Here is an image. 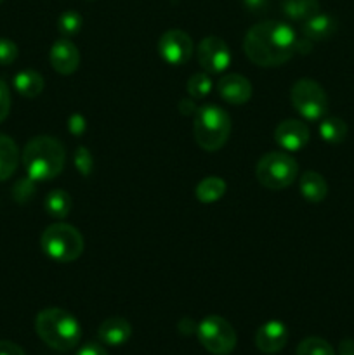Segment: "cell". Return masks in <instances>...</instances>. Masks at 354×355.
<instances>
[{
  "mask_svg": "<svg viewBox=\"0 0 354 355\" xmlns=\"http://www.w3.org/2000/svg\"><path fill=\"white\" fill-rule=\"evenodd\" d=\"M297 35L294 28L281 21H264L253 24L245 35L243 51L257 66L276 68L285 64L295 54Z\"/></svg>",
  "mask_w": 354,
  "mask_h": 355,
  "instance_id": "obj_1",
  "label": "cell"
},
{
  "mask_svg": "<svg viewBox=\"0 0 354 355\" xmlns=\"http://www.w3.org/2000/svg\"><path fill=\"white\" fill-rule=\"evenodd\" d=\"M66 151L61 142L49 135L35 137L24 146L23 165L26 175L35 182L58 177L65 168Z\"/></svg>",
  "mask_w": 354,
  "mask_h": 355,
  "instance_id": "obj_2",
  "label": "cell"
},
{
  "mask_svg": "<svg viewBox=\"0 0 354 355\" xmlns=\"http://www.w3.org/2000/svg\"><path fill=\"white\" fill-rule=\"evenodd\" d=\"M35 331L42 342L58 352H68L78 345L82 338L80 322L62 309H45L35 319Z\"/></svg>",
  "mask_w": 354,
  "mask_h": 355,
  "instance_id": "obj_3",
  "label": "cell"
},
{
  "mask_svg": "<svg viewBox=\"0 0 354 355\" xmlns=\"http://www.w3.org/2000/svg\"><path fill=\"white\" fill-rule=\"evenodd\" d=\"M194 139L205 151H219L231 134V118L222 107L205 104L198 107L193 121Z\"/></svg>",
  "mask_w": 354,
  "mask_h": 355,
  "instance_id": "obj_4",
  "label": "cell"
},
{
  "mask_svg": "<svg viewBox=\"0 0 354 355\" xmlns=\"http://www.w3.org/2000/svg\"><path fill=\"white\" fill-rule=\"evenodd\" d=\"M40 246L45 255L56 262H75L83 252V236L73 225L58 222L42 232Z\"/></svg>",
  "mask_w": 354,
  "mask_h": 355,
  "instance_id": "obj_5",
  "label": "cell"
},
{
  "mask_svg": "<svg viewBox=\"0 0 354 355\" xmlns=\"http://www.w3.org/2000/svg\"><path fill=\"white\" fill-rule=\"evenodd\" d=\"M298 165L285 151H271L266 153L262 158L259 159L255 168V177L266 189L280 191L294 184L297 179Z\"/></svg>",
  "mask_w": 354,
  "mask_h": 355,
  "instance_id": "obj_6",
  "label": "cell"
},
{
  "mask_svg": "<svg viewBox=\"0 0 354 355\" xmlns=\"http://www.w3.org/2000/svg\"><path fill=\"white\" fill-rule=\"evenodd\" d=\"M290 101L295 111L307 121H318L328 111V96L318 82L301 78L292 85Z\"/></svg>",
  "mask_w": 354,
  "mask_h": 355,
  "instance_id": "obj_7",
  "label": "cell"
},
{
  "mask_svg": "<svg viewBox=\"0 0 354 355\" xmlns=\"http://www.w3.org/2000/svg\"><path fill=\"white\" fill-rule=\"evenodd\" d=\"M198 340L214 355H229L236 347V331L221 315H208L198 324Z\"/></svg>",
  "mask_w": 354,
  "mask_h": 355,
  "instance_id": "obj_8",
  "label": "cell"
},
{
  "mask_svg": "<svg viewBox=\"0 0 354 355\" xmlns=\"http://www.w3.org/2000/svg\"><path fill=\"white\" fill-rule=\"evenodd\" d=\"M158 52L170 66H180L193 55V40L183 30H169L160 37Z\"/></svg>",
  "mask_w": 354,
  "mask_h": 355,
  "instance_id": "obj_9",
  "label": "cell"
},
{
  "mask_svg": "<svg viewBox=\"0 0 354 355\" xmlns=\"http://www.w3.org/2000/svg\"><path fill=\"white\" fill-rule=\"evenodd\" d=\"M198 62L207 73H222L231 64V52L219 37H207L198 45Z\"/></svg>",
  "mask_w": 354,
  "mask_h": 355,
  "instance_id": "obj_10",
  "label": "cell"
},
{
  "mask_svg": "<svg viewBox=\"0 0 354 355\" xmlns=\"http://www.w3.org/2000/svg\"><path fill=\"white\" fill-rule=\"evenodd\" d=\"M274 141L287 153L301 151L309 142V128L301 120H283L274 130Z\"/></svg>",
  "mask_w": 354,
  "mask_h": 355,
  "instance_id": "obj_11",
  "label": "cell"
},
{
  "mask_svg": "<svg viewBox=\"0 0 354 355\" xmlns=\"http://www.w3.org/2000/svg\"><path fill=\"white\" fill-rule=\"evenodd\" d=\"M49 59L59 75H71L80 66V52L69 38H58L52 44Z\"/></svg>",
  "mask_w": 354,
  "mask_h": 355,
  "instance_id": "obj_12",
  "label": "cell"
},
{
  "mask_svg": "<svg viewBox=\"0 0 354 355\" xmlns=\"http://www.w3.org/2000/svg\"><path fill=\"white\" fill-rule=\"evenodd\" d=\"M288 342V329L281 321H267L255 333V347L262 354H278Z\"/></svg>",
  "mask_w": 354,
  "mask_h": 355,
  "instance_id": "obj_13",
  "label": "cell"
},
{
  "mask_svg": "<svg viewBox=\"0 0 354 355\" xmlns=\"http://www.w3.org/2000/svg\"><path fill=\"white\" fill-rule=\"evenodd\" d=\"M217 89L222 99L229 104H235V106H242L252 97V83L248 82V78L238 75V73L222 76L219 80Z\"/></svg>",
  "mask_w": 354,
  "mask_h": 355,
  "instance_id": "obj_14",
  "label": "cell"
},
{
  "mask_svg": "<svg viewBox=\"0 0 354 355\" xmlns=\"http://www.w3.org/2000/svg\"><path fill=\"white\" fill-rule=\"evenodd\" d=\"M97 336L103 343L111 347L124 345L130 340L132 326L127 319L124 318H110L103 321V324L97 329Z\"/></svg>",
  "mask_w": 354,
  "mask_h": 355,
  "instance_id": "obj_15",
  "label": "cell"
},
{
  "mask_svg": "<svg viewBox=\"0 0 354 355\" xmlns=\"http://www.w3.org/2000/svg\"><path fill=\"white\" fill-rule=\"evenodd\" d=\"M337 31V21L333 19L328 14H316V16L309 17L307 21H304L302 24V33L305 38H309L311 42H323L328 40L330 37H333V33Z\"/></svg>",
  "mask_w": 354,
  "mask_h": 355,
  "instance_id": "obj_16",
  "label": "cell"
},
{
  "mask_svg": "<svg viewBox=\"0 0 354 355\" xmlns=\"http://www.w3.org/2000/svg\"><path fill=\"white\" fill-rule=\"evenodd\" d=\"M301 194L309 203H321L328 194V184L318 172H304L301 177Z\"/></svg>",
  "mask_w": 354,
  "mask_h": 355,
  "instance_id": "obj_17",
  "label": "cell"
},
{
  "mask_svg": "<svg viewBox=\"0 0 354 355\" xmlns=\"http://www.w3.org/2000/svg\"><path fill=\"white\" fill-rule=\"evenodd\" d=\"M19 163V151L16 142L7 135L0 134V182L7 180L17 168Z\"/></svg>",
  "mask_w": 354,
  "mask_h": 355,
  "instance_id": "obj_18",
  "label": "cell"
},
{
  "mask_svg": "<svg viewBox=\"0 0 354 355\" xmlns=\"http://www.w3.org/2000/svg\"><path fill=\"white\" fill-rule=\"evenodd\" d=\"M44 85V76L40 73L33 71V69H24V71H19L14 76V89L17 90V94L28 97V99L40 96Z\"/></svg>",
  "mask_w": 354,
  "mask_h": 355,
  "instance_id": "obj_19",
  "label": "cell"
},
{
  "mask_svg": "<svg viewBox=\"0 0 354 355\" xmlns=\"http://www.w3.org/2000/svg\"><path fill=\"white\" fill-rule=\"evenodd\" d=\"M285 16L292 21H307L319 12L318 0H283Z\"/></svg>",
  "mask_w": 354,
  "mask_h": 355,
  "instance_id": "obj_20",
  "label": "cell"
},
{
  "mask_svg": "<svg viewBox=\"0 0 354 355\" xmlns=\"http://www.w3.org/2000/svg\"><path fill=\"white\" fill-rule=\"evenodd\" d=\"M196 198L200 203L210 205L221 200L226 193V182L221 177H207L196 186Z\"/></svg>",
  "mask_w": 354,
  "mask_h": 355,
  "instance_id": "obj_21",
  "label": "cell"
},
{
  "mask_svg": "<svg viewBox=\"0 0 354 355\" xmlns=\"http://www.w3.org/2000/svg\"><path fill=\"white\" fill-rule=\"evenodd\" d=\"M45 211L54 218H66L71 211V196L62 189H54L45 198Z\"/></svg>",
  "mask_w": 354,
  "mask_h": 355,
  "instance_id": "obj_22",
  "label": "cell"
},
{
  "mask_svg": "<svg viewBox=\"0 0 354 355\" xmlns=\"http://www.w3.org/2000/svg\"><path fill=\"white\" fill-rule=\"evenodd\" d=\"M319 135H321L323 141L330 142V144H339V142H342L347 135L346 121L335 116L325 118V120L319 123Z\"/></svg>",
  "mask_w": 354,
  "mask_h": 355,
  "instance_id": "obj_23",
  "label": "cell"
},
{
  "mask_svg": "<svg viewBox=\"0 0 354 355\" xmlns=\"http://www.w3.org/2000/svg\"><path fill=\"white\" fill-rule=\"evenodd\" d=\"M297 355H335V350L326 340L318 338V336H309L298 343Z\"/></svg>",
  "mask_w": 354,
  "mask_h": 355,
  "instance_id": "obj_24",
  "label": "cell"
},
{
  "mask_svg": "<svg viewBox=\"0 0 354 355\" xmlns=\"http://www.w3.org/2000/svg\"><path fill=\"white\" fill-rule=\"evenodd\" d=\"M58 30L62 38H71L82 30V16L76 10H66L59 16Z\"/></svg>",
  "mask_w": 354,
  "mask_h": 355,
  "instance_id": "obj_25",
  "label": "cell"
},
{
  "mask_svg": "<svg viewBox=\"0 0 354 355\" xmlns=\"http://www.w3.org/2000/svg\"><path fill=\"white\" fill-rule=\"evenodd\" d=\"M212 87H214V83H212V78L207 73H196V75H193L187 80L186 89L189 97L201 99V97H207L212 92Z\"/></svg>",
  "mask_w": 354,
  "mask_h": 355,
  "instance_id": "obj_26",
  "label": "cell"
},
{
  "mask_svg": "<svg viewBox=\"0 0 354 355\" xmlns=\"http://www.w3.org/2000/svg\"><path fill=\"white\" fill-rule=\"evenodd\" d=\"M17 45L9 38H0V66L12 64L17 59Z\"/></svg>",
  "mask_w": 354,
  "mask_h": 355,
  "instance_id": "obj_27",
  "label": "cell"
},
{
  "mask_svg": "<svg viewBox=\"0 0 354 355\" xmlns=\"http://www.w3.org/2000/svg\"><path fill=\"white\" fill-rule=\"evenodd\" d=\"M75 165H76V170H78L82 175H85V177L90 175V172H92V168H94V159H92V155L89 153V149L87 148L76 149Z\"/></svg>",
  "mask_w": 354,
  "mask_h": 355,
  "instance_id": "obj_28",
  "label": "cell"
},
{
  "mask_svg": "<svg viewBox=\"0 0 354 355\" xmlns=\"http://www.w3.org/2000/svg\"><path fill=\"white\" fill-rule=\"evenodd\" d=\"M10 111V92L3 80H0V123L9 116Z\"/></svg>",
  "mask_w": 354,
  "mask_h": 355,
  "instance_id": "obj_29",
  "label": "cell"
},
{
  "mask_svg": "<svg viewBox=\"0 0 354 355\" xmlns=\"http://www.w3.org/2000/svg\"><path fill=\"white\" fill-rule=\"evenodd\" d=\"M0 355H26L19 345L7 340H0Z\"/></svg>",
  "mask_w": 354,
  "mask_h": 355,
  "instance_id": "obj_30",
  "label": "cell"
},
{
  "mask_svg": "<svg viewBox=\"0 0 354 355\" xmlns=\"http://www.w3.org/2000/svg\"><path fill=\"white\" fill-rule=\"evenodd\" d=\"M76 355H108V352L103 347L97 345V343H87V345H83L82 349L78 350Z\"/></svg>",
  "mask_w": 354,
  "mask_h": 355,
  "instance_id": "obj_31",
  "label": "cell"
},
{
  "mask_svg": "<svg viewBox=\"0 0 354 355\" xmlns=\"http://www.w3.org/2000/svg\"><path fill=\"white\" fill-rule=\"evenodd\" d=\"M68 127H69V130L73 132V134L80 135L83 130H85V120H83L80 114H75V116H71V120H69Z\"/></svg>",
  "mask_w": 354,
  "mask_h": 355,
  "instance_id": "obj_32",
  "label": "cell"
},
{
  "mask_svg": "<svg viewBox=\"0 0 354 355\" xmlns=\"http://www.w3.org/2000/svg\"><path fill=\"white\" fill-rule=\"evenodd\" d=\"M243 6H245L250 12H264L267 7V0H243Z\"/></svg>",
  "mask_w": 354,
  "mask_h": 355,
  "instance_id": "obj_33",
  "label": "cell"
},
{
  "mask_svg": "<svg viewBox=\"0 0 354 355\" xmlns=\"http://www.w3.org/2000/svg\"><path fill=\"white\" fill-rule=\"evenodd\" d=\"M179 111L183 114H191V113H196V106H194V103L191 99H183L180 101V107Z\"/></svg>",
  "mask_w": 354,
  "mask_h": 355,
  "instance_id": "obj_34",
  "label": "cell"
},
{
  "mask_svg": "<svg viewBox=\"0 0 354 355\" xmlns=\"http://www.w3.org/2000/svg\"><path fill=\"white\" fill-rule=\"evenodd\" d=\"M339 355H354V342L353 340H344L339 347Z\"/></svg>",
  "mask_w": 354,
  "mask_h": 355,
  "instance_id": "obj_35",
  "label": "cell"
},
{
  "mask_svg": "<svg viewBox=\"0 0 354 355\" xmlns=\"http://www.w3.org/2000/svg\"><path fill=\"white\" fill-rule=\"evenodd\" d=\"M0 2H2V0H0Z\"/></svg>",
  "mask_w": 354,
  "mask_h": 355,
  "instance_id": "obj_36",
  "label": "cell"
}]
</instances>
